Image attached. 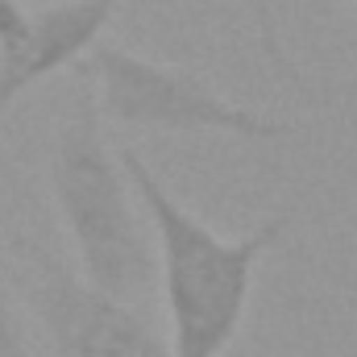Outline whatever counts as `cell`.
Returning a JSON list of instances; mask_svg holds the SVG:
<instances>
[{
	"label": "cell",
	"mask_w": 357,
	"mask_h": 357,
	"mask_svg": "<svg viewBox=\"0 0 357 357\" xmlns=\"http://www.w3.org/2000/svg\"><path fill=\"white\" fill-rule=\"evenodd\" d=\"M33 312L54 357H175L171 341L121 295L50 254H33Z\"/></svg>",
	"instance_id": "4"
},
{
	"label": "cell",
	"mask_w": 357,
	"mask_h": 357,
	"mask_svg": "<svg viewBox=\"0 0 357 357\" xmlns=\"http://www.w3.org/2000/svg\"><path fill=\"white\" fill-rule=\"evenodd\" d=\"M354 4H357V0H354Z\"/></svg>",
	"instance_id": "9"
},
{
	"label": "cell",
	"mask_w": 357,
	"mask_h": 357,
	"mask_svg": "<svg viewBox=\"0 0 357 357\" xmlns=\"http://www.w3.org/2000/svg\"><path fill=\"white\" fill-rule=\"evenodd\" d=\"M241 4H245V13H250V21H254V38H258V50H262L266 67L278 75V79H282V84L307 91V84H303V71L295 67V59H291V50H287V42H282L274 0H241Z\"/></svg>",
	"instance_id": "6"
},
{
	"label": "cell",
	"mask_w": 357,
	"mask_h": 357,
	"mask_svg": "<svg viewBox=\"0 0 357 357\" xmlns=\"http://www.w3.org/2000/svg\"><path fill=\"white\" fill-rule=\"evenodd\" d=\"M100 104L88 91L71 100V116L59 125L50 146V191L71 237L79 274L121 295L137 299L150 291L158 274L154 229H146V212L121 154L108 150L100 133Z\"/></svg>",
	"instance_id": "2"
},
{
	"label": "cell",
	"mask_w": 357,
	"mask_h": 357,
	"mask_svg": "<svg viewBox=\"0 0 357 357\" xmlns=\"http://www.w3.org/2000/svg\"><path fill=\"white\" fill-rule=\"evenodd\" d=\"M79 71L100 91V112L116 125L162 133H229L262 146L295 137V125L225 100L204 75L133 54L112 42H96L79 59Z\"/></svg>",
	"instance_id": "3"
},
{
	"label": "cell",
	"mask_w": 357,
	"mask_h": 357,
	"mask_svg": "<svg viewBox=\"0 0 357 357\" xmlns=\"http://www.w3.org/2000/svg\"><path fill=\"white\" fill-rule=\"evenodd\" d=\"M0 357H29L25 337H21V320H17V303L8 291V278L0 266Z\"/></svg>",
	"instance_id": "7"
},
{
	"label": "cell",
	"mask_w": 357,
	"mask_h": 357,
	"mask_svg": "<svg viewBox=\"0 0 357 357\" xmlns=\"http://www.w3.org/2000/svg\"><path fill=\"white\" fill-rule=\"evenodd\" d=\"M121 162L154 229L158 278L171 320V354L225 357L245 324L258 262L287 233V216H270L245 237H220L162 187V178L146 167L142 154L125 150Z\"/></svg>",
	"instance_id": "1"
},
{
	"label": "cell",
	"mask_w": 357,
	"mask_h": 357,
	"mask_svg": "<svg viewBox=\"0 0 357 357\" xmlns=\"http://www.w3.org/2000/svg\"><path fill=\"white\" fill-rule=\"evenodd\" d=\"M320 4H333V0H320Z\"/></svg>",
	"instance_id": "8"
},
{
	"label": "cell",
	"mask_w": 357,
	"mask_h": 357,
	"mask_svg": "<svg viewBox=\"0 0 357 357\" xmlns=\"http://www.w3.org/2000/svg\"><path fill=\"white\" fill-rule=\"evenodd\" d=\"M116 8L121 0H54L42 8L0 0V121L29 88L79 67Z\"/></svg>",
	"instance_id": "5"
}]
</instances>
